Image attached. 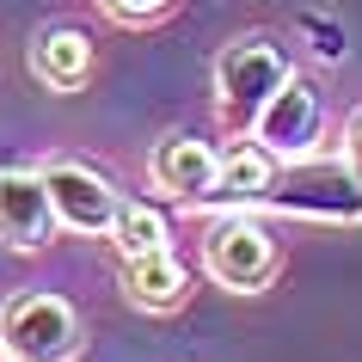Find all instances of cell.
Listing matches in <instances>:
<instances>
[{
  "instance_id": "6da1fadb",
  "label": "cell",
  "mask_w": 362,
  "mask_h": 362,
  "mask_svg": "<svg viewBox=\"0 0 362 362\" xmlns=\"http://www.w3.org/2000/svg\"><path fill=\"white\" fill-rule=\"evenodd\" d=\"M295 215V221H362V185L350 178L344 160H276L264 197H258V215Z\"/></svg>"
},
{
  "instance_id": "7a4b0ae2",
  "label": "cell",
  "mask_w": 362,
  "mask_h": 362,
  "mask_svg": "<svg viewBox=\"0 0 362 362\" xmlns=\"http://www.w3.org/2000/svg\"><path fill=\"white\" fill-rule=\"evenodd\" d=\"M295 74V62L276 37H233L215 56V98H221V123L233 135H252L258 111L283 93V80Z\"/></svg>"
},
{
  "instance_id": "3957f363",
  "label": "cell",
  "mask_w": 362,
  "mask_h": 362,
  "mask_svg": "<svg viewBox=\"0 0 362 362\" xmlns=\"http://www.w3.org/2000/svg\"><path fill=\"white\" fill-rule=\"evenodd\" d=\"M80 350H86V332L74 301L31 288L0 307V362H74Z\"/></svg>"
},
{
  "instance_id": "277c9868",
  "label": "cell",
  "mask_w": 362,
  "mask_h": 362,
  "mask_svg": "<svg viewBox=\"0 0 362 362\" xmlns=\"http://www.w3.org/2000/svg\"><path fill=\"white\" fill-rule=\"evenodd\" d=\"M203 264L221 288L258 295L283 264V246H276V233L264 228L258 209H215V228L203 233Z\"/></svg>"
},
{
  "instance_id": "5b68a950",
  "label": "cell",
  "mask_w": 362,
  "mask_h": 362,
  "mask_svg": "<svg viewBox=\"0 0 362 362\" xmlns=\"http://www.w3.org/2000/svg\"><path fill=\"white\" fill-rule=\"evenodd\" d=\"M252 141H258L270 160H307V153H320V141H325V98H320V86H313L307 74H288L283 93L258 111Z\"/></svg>"
},
{
  "instance_id": "8992f818",
  "label": "cell",
  "mask_w": 362,
  "mask_h": 362,
  "mask_svg": "<svg viewBox=\"0 0 362 362\" xmlns=\"http://www.w3.org/2000/svg\"><path fill=\"white\" fill-rule=\"evenodd\" d=\"M43 191H49V209H56V228L68 233H93L105 240L123 209V191H117L111 178L86 160H49L43 166Z\"/></svg>"
},
{
  "instance_id": "52a82bcc",
  "label": "cell",
  "mask_w": 362,
  "mask_h": 362,
  "mask_svg": "<svg viewBox=\"0 0 362 362\" xmlns=\"http://www.w3.org/2000/svg\"><path fill=\"white\" fill-rule=\"evenodd\" d=\"M56 240V209L43 191V172L6 166L0 172V246L6 252H43Z\"/></svg>"
},
{
  "instance_id": "ba28073f",
  "label": "cell",
  "mask_w": 362,
  "mask_h": 362,
  "mask_svg": "<svg viewBox=\"0 0 362 362\" xmlns=\"http://www.w3.org/2000/svg\"><path fill=\"white\" fill-rule=\"evenodd\" d=\"M31 74L49 93H80L93 80V37H86V25H74V19L43 25L31 37Z\"/></svg>"
},
{
  "instance_id": "9c48e42d",
  "label": "cell",
  "mask_w": 362,
  "mask_h": 362,
  "mask_svg": "<svg viewBox=\"0 0 362 362\" xmlns=\"http://www.w3.org/2000/svg\"><path fill=\"white\" fill-rule=\"evenodd\" d=\"M215 160H221V148H209V141H197V135H166V141L148 153V178H153V191L178 197V203H203V191L215 185Z\"/></svg>"
},
{
  "instance_id": "30bf717a",
  "label": "cell",
  "mask_w": 362,
  "mask_h": 362,
  "mask_svg": "<svg viewBox=\"0 0 362 362\" xmlns=\"http://www.w3.org/2000/svg\"><path fill=\"white\" fill-rule=\"evenodd\" d=\"M270 172H276V160H270L258 141H233V148H221V160H215V185L203 191L197 209H258Z\"/></svg>"
},
{
  "instance_id": "8fae6325",
  "label": "cell",
  "mask_w": 362,
  "mask_h": 362,
  "mask_svg": "<svg viewBox=\"0 0 362 362\" xmlns=\"http://www.w3.org/2000/svg\"><path fill=\"white\" fill-rule=\"evenodd\" d=\"M123 288L141 313H172L185 301V264L166 252H141V258H123Z\"/></svg>"
},
{
  "instance_id": "7c38bea8",
  "label": "cell",
  "mask_w": 362,
  "mask_h": 362,
  "mask_svg": "<svg viewBox=\"0 0 362 362\" xmlns=\"http://www.w3.org/2000/svg\"><path fill=\"white\" fill-rule=\"evenodd\" d=\"M111 240H117V258L166 252V246H172V221H166V209H153V203H135V197H123V209H117V221H111Z\"/></svg>"
},
{
  "instance_id": "4fadbf2b",
  "label": "cell",
  "mask_w": 362,
  "mask_h": 362,
  "mask_svg": "<svg viewBox=\"0 0 362 362\" xmlns=\"http://www.w3.org/2000/svg\"><path fill=\"white\" fill-rule=\"evenodd\" d=\"M98 6L111 19H123V25H153V19H166L178 0H98Z\"/></svg>"
},
{
  "instance_id": "5bb4252c",
  "label": "cell",
  "mask_w": 362,
  "mask_h": 362,
  "mask_svg": "<svg viewBox=\"0 0 362 362\" xmlns=\"http://www.w3.org/2000/svg\"><path fill=\"white\" fill-rule=\"evenodd\" d=\"M344 166H350V178L362 185V111L350 117V129H344Z\"/></svg>"
}]
</instances>
